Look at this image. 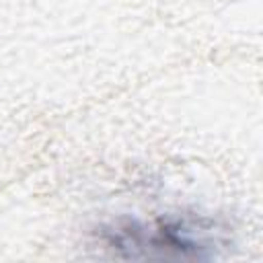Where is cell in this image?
<instances>
[{
	"mask_svg": "<svg viewBox=\"0 0 263 263\" xmlns=\"http://www.w3.org/2000/svg\"><path fill=\"white\" fill-rule=\"evenodd\" d=\"M101 242L113 255L129 259H208L228 245L218 222L205 216L125 220L103 228Z\"/></svg>",
	"mask_w": 263,
	"mask_h": 263,
	"instance_id": "obj_1",
	"label": "cell"
}]
</instances>
